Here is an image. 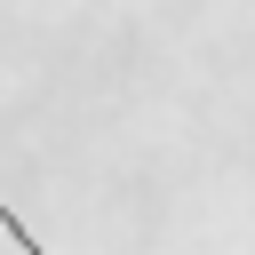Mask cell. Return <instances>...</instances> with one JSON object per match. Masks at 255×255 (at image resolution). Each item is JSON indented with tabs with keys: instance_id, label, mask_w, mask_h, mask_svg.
I'll return each mask as SVG.
<instances>
[{
	"instance_id": "6da1fadb",
	"label": "cell",
	"mask_w": 255,
	"mask_h": 255,
	"mask_svg": "<svg viewBox=\"0 0 255 255\" xmlns=\"http://www.w3.org/2000/svg\"><path fill=\"white\" fill-rule=\"evenodd\" d=\"M0 231H8V239H16V255H48V247H40V239H32V231H24V215H16V207H8V199H0Z\"/></svg>"
}]
</instances>
